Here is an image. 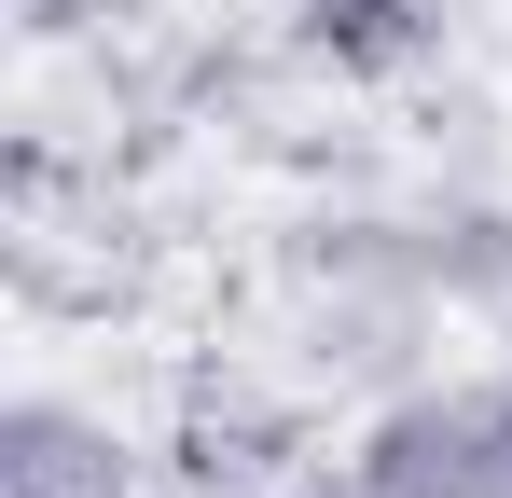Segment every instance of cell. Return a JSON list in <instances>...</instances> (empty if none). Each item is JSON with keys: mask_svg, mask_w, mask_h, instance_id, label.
Instances as JSON below:
<instances>
[]
</instances>
